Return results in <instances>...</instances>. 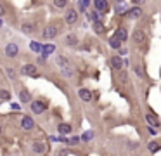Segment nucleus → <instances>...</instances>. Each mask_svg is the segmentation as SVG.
<instances>
[{
  "label": "nucleus",
  "mask_w": 161,
  "mask_h": 156,
  "mask_svg": "<svg viewBox=\"0 0 161 156\" xmlns=\"http://www.w3.org/2000/svg\"><path fill=\"white\" fill-rule=\"evenodd\" d=\"M57 64L61 66V70H63V73L66 76H73V68L70 66V63H68L64 57H61V56L57 57Z\"/></svg>",
  "instance_id": "f257e3e1"
},
{
  "label": "nucleus",
  "mask_w": 161,
  "mask_h": 156,
  "mask_svg": "<svg viewBox=\"0 0 161 156\" xmlns=\"http://www.w3.org/2000/svg\"><path fill=\"white\" fill-rule=\"evenodd\" d=\"M17 54H19V47H17V43H14V42L7 43V47H5V56H7V57H16Z\"/></svg>",
  "instance_id": "f03ea898"
},
{
  "label": "nucleus",
  "mask_w": 161,
  "mask_h": 156,
  "mask_svg": "<svg viewBox=\"0 0 161 156\" xmlns=\"http://www.w3.org/2000/svg\"><path fill=\"white\" fill-rule=\"evenodd\" d=\"M21 71L24 73V75H28V76H33V78L38 76V70H36L35 64H24Z\"/></svg>",
  "instance_id": "7ed1b4c3"
},
{
  "label": "nucleus",
  "mask_w": 161,
  "mask_h": 156,
  "mask_svg": "<svg viewBox=\"0 0 161 156\" xmlns=\"http://www.w3.org/2000/svg\"><path fill=\"white\" fill-rule=\"evenodd\" d=\"M94 7H95V11L104 14L109 11V4H107V0H94Z\"/></svg>",
  "instance_id": "20e7f679"
},
{
  "label": "nucleus",
  "mask_w": 161,
  "mask_h": 156,
  "mask_svg": "<svg viewBox=\"0 0 161 156\" xmlns=\"http://www.w3.org/2000/svg\"><path fill=\"white\" fill-rule=\"evenodd\" d=\"M31 111L35 114H42L43 111H45V102H42V101H33V102H31Z\"/></svg>",
  "instance_id": "39448f33"
},
{
  "label": "nucleus",
  "mask_w": 161,
  "mask_h": 156,
  "mask_svg": "<svg viewBox=\"0 0 161 156\" xmlns=\"http://www.w3.org/2000/svg\"><path fill=\"white\" fill-rule=\"evenodd\" d=\"M132 40L135 43H142V42H146V33H144V31H142V30H135V31H133L132 33Z\"/></svg>",
  "instance_id": "423d86ee"
},
{
  "label": "nucleus",
  "mask_w": 161,
  "mask_h": 156,
  "mask_svg": "<svg viewBox=\"0 0 161 156\" xmlns=\"http://www.w3.org/2000/svg\"><path fill=\"white\" fill-rule=\"evenodd\" d=\"M126 16H128L130 19H139L140 16H142V9H140L139 5H135V7H132V9H128V11H126Z\"/></svg>",
  "instance_id": "0eeeda50"
},
{
  "label": "nucleus",
  "mask_w": 161,
  "mask_h": 156,
  "mask_svg": "<svg viewBox=\"0 0 161 156\" xmlns=\"http://www.w3.org/2000/svg\"><path fill=\"white\" fill-rule=\"evenodd\" d=\"M76 21H78V12L75 9H70V11L66 12V23H68V24H75Z\"/></svg>",
  "instance_id": "6e6552de"
},
{
  "label": "nucleus",
  "mask_w": 161,
  "mask_h": 156,
  "mask_svg": "<svg viewBox=\"0 0 161 156\" xmlns=\"http://www.w3.org/2000/svg\"><path fill=\"white\" fill-rule=\"evenodd\" d=\"M56 52V47L52 45V43H47V45H42V52H40V56H43L45 59L50 56V54H54Z\"/></svg>",
  "instance_id": "1a4fd4ad"
},
{
  "label": "nucleus",
  "mask_w": 161,
  "mask_h": 156,
  "mask_svg": "<svg viewBox=\"0 0 161 156\" xmlns=\"http://www.w3.org/2000/svg\"><path fill=\"white\" fill-rule=\"evenodd\" d=\"M21 127L24 128V130H31V128L35 127V121H33V118L31 116H24L21 120Z\"/></svg>",
  "instance_id": "9d476101"
},
{
  "label": "nucleus",
  "mask_w": 161,
  "mask_h": 156,
  "mask_svg": "<svg viewBox=\"0 0 161 156\" xmlns=\"http://www.w3.org/2000/svg\"><path fill=\"white\" fill-rule=\"evenodd\" d=\"M57 35V28L56 26H47L43 30V38H56Z\"/></svg>",
  "instance_id": "9b49d317"
},
{
  "label": "nucleus",
  "mask_w": 161,
  "mask_h": 156,
  "mask_svg": "<svg viewBox=\"0 0 161 156\" xmlns=\"http://www.w3.org/2000/svg\"><path fill=\"white\" fill-rule=\"evenodd\" d=\"M114 36L118 38L119 42H125L126 38H128V31H126V28H118L114 31Z\"/></svg>",
  "instance_id": "f8f14e48"
},
{
  "label": "nucleus",
  "mask_w": 161,
  "mask_h": 156,
  "mask_svg": "<svg viewBox=\"0 0 161 156\" xmlns=\"http://www.w3.org/2000/svg\"><path fill=\"white\" fill-rule=\"evenodd\" d=\"M78 97L82 101H85V102H88V101L92 99V92L88 90V89H80V92H78Z\"/></svg>",
  "instance_id": "ddd939ff"
},
{
  "label": "nucleus",
  "mask_w": 161,
  "mask_h": 156,
  "mask_svg": "<svg viewBox=\"0 0 161 156\" xmlns=\"http://www.w3.org/2000/svg\"><path fill=\"white\" fill-rule=\"evenodd\" d=\"M146 121L149 123V125H151V127H159V125H161V121L158 120V118H156L154 114H151V113H147V114H146Z\"/></svg>",
  "instance_id": "4468645a"
},
{
  "label": "nucleus",
  "mask_w": 161,
  "mask_h": 156,
  "mask_svg": "<svg viewBox=\"0 0 161 156\" xmlns=\"http://www.w3.org/2000/svg\"><path fill=\"white\" fill-rule=\"evenodd\" d=\"M33 151L36 154H43L45 153V144L43 142H33Z\"/></svg>",
  "instance_id": "2eb2a0df"
},
{
  "label": "nucleus",
  "mask_w": 161,
  "mask_h": 156,
  "mask_svg": "<svg viewBox=\"0 0 161 156\" xmlns=\"http://www.w3.org/2000/svg\"><path fill=\"white\" fill-rule=\"evenodd\" d=\"M94 31L99 33V35H101V33H104V31H106L104 23H102V21H94Z\"/></svg>",
  "instance_id": "dca6fc26"
},
{
  "label": "nucleus",
  "mask_w": 161,
  "mask_h": 156,
  "mask_svg": "<svg viewBox=\"0 0 161 156\" xmlns=\"http://www.w3.org/2000/svg\"><path fill=\"white\" fill-rule=\"evenodd\" d=\"M71 132V125H68V123H61L59 125V134L61 135H66Z\"/></svg>",
  "instance_id": "f3484780"
},
{
  "label": "nucleus",
  "mask_w": 161,
  "mask_h": 156,
  "mask_svg": "<svg viewBox=\"0 0 161 156\" xmlns=\"http://www.w3.org/2000/svg\"><path fill=\"white\" fill-rule=\"evenodd\" d=\"M121 64H123V63H121V57H119V56H114L111 59V66L114 68V70H119V68H121Z\"/></svg>",
  "instance_id": "a211bd4d"
},
{
  "label": "nucleus",
  "mask_w": 161,
  "mask_h": 156,
  "mask_svg": "<svg viewBox=\"0 0 161 156\" xmlns=\"http://www.w3.org/2000/svg\"><path fill=\"white\" fill-rule=\"evenodd\" d=\"M19 99H21V102H29V92L26 90V89H23L21 92H19Z\"/></svg>",
  "instance_id": "6ab92c4d"
},
{
  "label": "nucleus",
  "mask_w": 161,
  "mask_h": 156,
  "mask_svg": "<svg viewBox=\"0 0 161 156\" xmlns=\"http://www.w3.org/2000/svg\"><path fill=\"white\" fill-rule=\"evenodd\" d=\"M92 139H94V132H92V130H87V132L82 135V141H85V142H90Z\"/></svg>",
  "instance_id": "aec40b11"
},
{
  "label": "nucleus",
  "mask_w": 161,
  "mask_h": 156,
  "mask_svg": "<svg viewBox=\"0 0 161 156\" xmlns=\"http://www.w3.org/2000/svg\"><path fill=\"white\" fill-rule=\"evenodd\" d=\"M147 148H149V151H151V153H156V151L159 149V144H158L156 141H151L149 144H147Z\"/></svg>",
  "instance_id": "412c9836"
},
{
  "label": "nucleus",
  "mask_w": 161,
  "mask_h": 156,
  "mask_svg": "<svg viewBox=\"0 0 161 156\" xmlns=\"http://www.w3.org/2000/svg\"><path fill=\"white\" fill-rule=\"evenodd\" d=\"M109 45H111L113 49H119V47H121V42H119L116 36H113L111 40H109Z\"/></svg>",
  "instance_id": "4be33fe9"
},
{
  "label": "nucleus",
  "mask_w": 161,
  "mask_h": 156,
  "mask_svg": "<svg viewBox=\"0 0 161 156\" xmlns=\"http://www.w3.org/2000/svg\"><path fill=\"white\" fill-rule=\"evenodd\" d=\"M76 42H78V40H76V36H75V35H68V36H66V43H68V45H76Z\"/></svg>",
  "instance_id": "5701e85b"
},
{
  "label": "nucleus",
  "mask_w": 161,
  "mask_h": 156,
  "mask_svg": "<svg viewBox=\"0 0 161 156\" xmlns=\"http://www.w3.org/2000/svg\"><path fill=\"white\" fill-rule=\"evenodd\" d=\"M29 47H31V50H33V52H42V45H40L38 42H31V45H29Z\"/></svg>",
  "instance_id": "b1692460"
},
{
  "label": "nucleus",
  "mask_w": 161,
  "mask_h": 156,
  "mask_svg": "<svg viewBox=\"0 0 161 156\" xmlns=\"http://www.w3.org/2000/svg\"><path fill=\"white\" fill-rule=\"evenodd\" d=\"M0 99H2V101H9V99H11V94H9L7 90H4V89H2V90H0Z\"/></svg>",
  "instance_id": "393cba45"
},
{
  "label": "nucleus",
  "mask_w": 161,
  "mask_h": 156,
  "mask_svg": "<svg viewBox=\"0 0 161 156\" xmlns=\"http://www.w3.org/2000/svg\"><path fill=\"white\" fill-rule=\"evenodd\" d=\"M66 4H68V0H54V5H56V7H59V9L66 7Z\"/></svg>",
  "instance_id": "a878e982"
},
{
  "label": "nucleus",
  "mask_w": 161,
  "mask_h": 156,
  "mask_svg": "<svg viewBox=\"0 0 161 156\" xmlns=\"http://www.w3.org/2000/svg\"><path fill=\"white\" fill-rule=\"evenodd\" d=\"M80 141H82V137H71V139H68L66 142H68V144H71V146H76Z\"/></svg>",
  "instance_id": "bb28decb"
},
{
  "label": "nucleus",
  "mask_w": 161,
  "mask_h": 156,
  "mask_svg": "<svg viewBox=\"0 0 161 156\" xmlns=\"http://www.w3.org/2000/svg\"><path fill=\"white\" fill-rule=\"evenodd\" d=\"M23 31L31 33V31H33V26H31V24H28V23H24V24H23Z\"/></svg>",
  "instance_id": "cd10ccee"
},
{
  "label": "nucleus",
  "mask_w": 161,
  "mask_h": 156,
  "mask_svg": "<svg viewBox=\"0 0 161 156\" xmlns=\"http://www.w3.org/2000/svg\"><path fill=\"white\" fill-rule=\"evenodd\" d=\"M135 73H137L140 78H144V71H142V68H140V66H137V68H135Z\"/></svg>",
  "instance_id": "c85d7f7f"
},
{
  "label": "nucleus",
  "mask_w": 161,
  "mask_h": 156,
  "mask_svg": "<svg viewBox=\"0 0 161 156\" xmlns=\"http://www.w3.org/2000/svg\"><path fill=\"white\" fill-rule=\"evenodd\" d=\"M142 2H146V0H132V4H135V5H140Z\"/></svg>",
  "instance_id": "c756f323"
},
{
  "label": "nucleus",
  "mask_w": 161,
  "mask_h": 156,
  "mask_svg": "<svg viewBox=\"0 0 161 156\" xmlns=\"http://www.w3.org/2000/svg\"><path fill=\"white\" fill-rule=\"evenodd\" d=\"M11 108H12L14 111H17V109H19V104H14V102H12V106H11Z\"/></svg>",
  "instance_id": "7c9ffc66"
},
{
  "label": "nucleus",
  "mask_w": 161,
  "mask_h": 156,
  "mask_svg": "<svg viewBox=\"0 0 161 156\" xmlns=\"http://www.w3.org/2000/svg\"><path fill=\"white\" fill-rule=\"evenodd\" d=\"M4 12H5V9H4V5H0V17L4 16Z\"/></svg>",
  "instance_id": "2f4dec72"
},
{
  "label": "nucleus",
  "mask_w": 161,
  "mask_h": 156,
  "mask_svg": "<svg viewBox=\"0 0 161 156\" xmlns=\"http://www.w3.org/2000/svg\"><path fill=\"white\" fill-rule=\"evenodd\" d=\"M114 2H116V4H121V2H123V0H114Z\"/></svg>",
  "instance_id": "473e14b6"
},
{
  "label": "nucleus",
  "mask_w": 161,
  "mask_h": 156,
  "mask_svg": "<svg viewBox=\"0 0 161 156\" xmlns=\"http://www.w3.org/2000/svg\"><path fill=\"white\" fill-rule=\"evenodd\" d=\"M0 28H2V19H0Z\"/></svg>",
  "instance_id": "72a5a7b5"
},
{
  "label": "nucleus",
  "mask_w": 161,
  "mask_h": 156,
  "mask_svg": "<svg viewBox=\"0 0 161 156\" xmlns=\"http://www.w3.org/2000/svg\"><path fill=\"white\" fill-rule=\"evenodd\" d=\"M0 134H2V127H0Z\"/></svg>",
  "instance_id": "f704fd0d"
}]
</instances>
